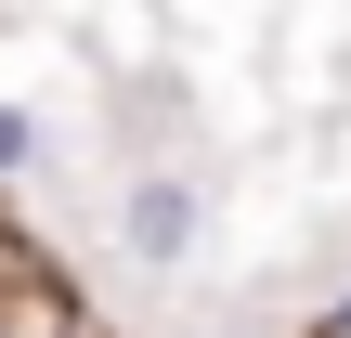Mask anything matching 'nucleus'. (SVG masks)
Masks as SVG:
<instances>
[{
  "label": "nucleus",
  "mask_w": 351,
  "mask_h": 338,
  "mask_svg": "<svg viewBox=\"0 0 351 338\" xmlns=\"http://www.w3.org/2000/svg\"><path fill=\"white\" fill-rule=\"evenodd\" d=\"M195 234H208V195H195V182H169V169L117 182V261L169 274V261H195Z\"/></svg>",
  "instance_id": "1"
},
{
  "label": "nucleus",
  "mask_w": 351,
  "mask_h": 338,
  "mask_svg": "<svg viewBox=\"0 0 351 338\" xmlns=\"http://www.w3.org/2000/svg\"><path fill=\"white\" fill-rule=\"evenodd\" d=\"M26 169H39V117H26V104H0V182H26Z\"/></svg>",
  "instance_id": "2"
},
{
  "label": "nucleus",
  "mask_w": 351,
  "mask_h": 338,
  "mask_svg": "<svg viewBox=\"0 0 351 338\" xmlns=\"http://www.w3.org/2000/svg\"><path fill=\"white\" fill-rule=\"evenodd\" d=\"M339 338H351V287H339Z\"/></svg>",
  "instance_id": "3"
}]
</instances>
